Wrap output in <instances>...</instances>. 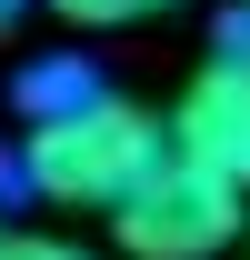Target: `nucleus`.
Returning a JSON list of instances; mask_svg holds the SVG:
<instances>
[{"instance_id": "1", "label": "nucleus", "mask_w": 250, "mask_h": 260, "mask_svg": "<svg viewBox=\"0 0 250 260\" xmlns=\"http://www.w3.org/2000/svg\"><path fill=\"white\" fill-rule=\"evenodd\" d=\"M160 150H170V140H160V110L100 90V80L40 100L30 120H20V180H30L40 200H60V210H110Z\"/></svg>"}, {"instance_id": "2", "label": "nucleus", "mask_w": 250, "mask_h": 260, "mask_svg": "<svg viewBox=\"0 0 250 260\" xmlns=\"http://www.w3.org/2000/svg\"><path fill=\"white\" fill-rule=\"evenodd\" d=\"M250 230V190H230L220 170L160 150L120 200H110V240L130 260H220L230 240Z\"/></svg>"}, {"instance_id": "3", "label": "nucleus", "mask_w": 250, "mask_h": 260, "mask_svg": "<svg viewBox=\"0 0 250 260\" xmlns=\"http://www.w3.org/2000/svg\"><path fill=\"white\" fill-rule=\"evenodd\" d=\"M160 140L180 150V160L220 170L230 190H250V50H210V60L190 70L180 110L160 120Z\"/></svg>"}, {"instance_id": "4", "label": "nucleus", "mask_w": 250, "mask_h": 260, "mask_svg": "<svg viewBox=\"0 0 250 260\" xmlns=\"http://www.w3.org/2000/svg\"><path fill=\"white\" fill-rule=\"evenodd\" d=\"M70 30H130V20H160V10H190V0H50Z\"/></svg>"}, {"instance_id": "5", "label": "nucleus", "mask_w": 250, "mask_h": 260, "mask_svg": "<svg viewBox=\"0 0 250 260\" xmlns=\"http://www.w3.org/2000/svg\"><path fill=\"white\" fill-rule=\"evenodd\" d=\"M0 260H100V250H80V240H40V230H10Z\"/></svg>"}, {"instance_id": "6", "label": "nucleus", "mask_w": 250, "mask_h": 260, "mask_svg": "<svg viewBox=\"0 0 250 260\" xmlns=\"http://www.w3.org/2000/svg\"><path fill=\"white\" fill-rule=\"evenodd\" d=\"M20 10H30V0H0V20H20Z\"/></svg>"}, {"instance_id": "7", "label": "nucleus", "mask_w": 250, "mask_h": 260, "mask_svg": "<svg viewBox=\"0 0 250 260\" xmlns=\"http://www.w3.org/2000/svg\"><path fill=\"white\" fill-rule=\"evenodd\" d=\"M0 240H10V210H0Z\"/></svg>"}]
</instances>
